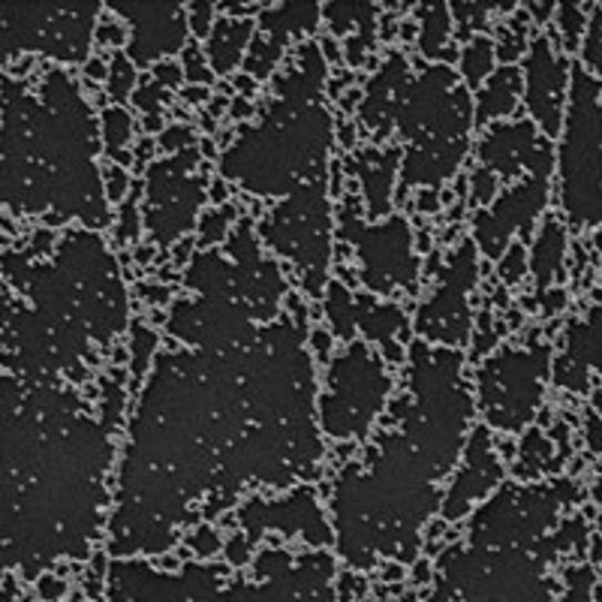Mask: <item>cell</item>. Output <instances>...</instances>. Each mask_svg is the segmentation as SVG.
Masks as SVG:
<instances>
[{
  "instance_id": "6da1fadb",
  "label": "cell",
  "mask_w": 602,
  "mask_h": 602,
  "mask_svg": "<svg viewBox=\"0 0 602 602\" xmlns=\"http://www.w3.org/2000/svg\"><path fill=\"white\" fill-rule=\"evenodd\" d=\"M401 422L382 431L368 467H347L335 486L344 558L365 567L370 554L410 558L416 530L437 507L433 482L449 473L465 443L473 401L455 349L412 347L410 395L391 407Z\"/></svg>"
},
{
  "instance_id": "7a4b0ae2",
  "label": "cell",
  "mask_w": 602,
  "mask_h": 602,
  "mask_svg": "<svg viewBox=\"0 0 602 602\" xmlns=\"http://www.w3.org/2000/svg\"><path fill=\"white\" fill-rule=\"evenodd\" d=\"M326 64L317 45H305L298 64L277 79V103L263 112L223 154L221 172L263 196L293 191L296 184H326L331 118L319 103Z\"/></svg>"
},
{
  "instance_id": "3957f363",
  "label": "cell",
  "mask_w": 602,
  "mask_h": 602,
  "mask_svg": "<svg viewBox=\"0 0 602 602\" xmlns=\"http://www.w3.org/2000/svg\"><path fill=\"white\" fill-rule=\"evenodd\" d=\"M398 124L410 149L404 154V187L449 178L470 149L473 100L452 70L431 67L404 88Z\"/></svg>"
},
{
  "instance_id": "277c9868",
  "label": "cell",
  "mask_w": 602,
  "mask_h": 602,
  "mask_svg": "<svg viewBox=\"0 0 602 602\" xmlns=\"http://www.w3.org/2000/svg\"><path fill=\"white\" fill-rule=\"evenodd\" d=\"M558 202L575 229L602 226V82L572 67L560 130Z\"/></svg>"
},
{
  "instance_id": "5b68a950",
  "label": "cell",
  "mask_w": 602,
  "mask_h": 602,
  "mask_svg": "<svg viewBox=\"0 0 602 602\" xmlns=\"http://www.w3.org/2000/svg\"><path fill=\"white\" fill-rule=\"evenodd\" d=\"M391 377L368 344H349L326 370L319 425L335 440H361L389 398Z\"/></svg>"
},
{
  "instance_id": "8992f818",
  "label": "cell",
  "mask_w": 602,
  "mask_h": 602,
  "mask_svg": "<svg viewBox=\"0 0 602 602\" xmlns=\"http://www.w3.org/2000/svg\"><path fill=\"white\" fill-rule=\"evenodd\" d=\"M549 344L507 347L479 368V404L488 425L500 431H521L533 422L549 380Z\"/></svg>"
},
{
  "instance_id": "52a82bcc",
  "label": "cell",
  "mask_w": 602,
  "mask_h": 602,
  "mask_svg": "<svg viewBox=\"0 0 602 602\" xmlns=\"http://www.w3.org/2000/svg\"><path fill=\"white\" fill-rule=\"evenodd\" d=\"M96 3L79 7H0V58L43 49L61 61H82L91 43Z\"/></svg>"
},
{
  "instance_id": "ba28073f",
  "label": "cell",
  "mask_w": 602,
  "mask_h": 602,
  "mask_svg": "<svg viewBox=\"0 0 602 602\" xmlns=\"http://www.w3.org/2000/svg\"><path fill=\"white\" fill-rule=\"evenodd\" d=\"M344 238L356 244L361 259V284L374 293H391L398 286H412L419 277V256L412 251V233L404 217H391L380 226H361L359 217H340Z\"/></svg>"
},
{
  "instance_id": "9c48e42d",
  "label": "cell",
  "mask_w": 602,
  "mask_h": 602,
  "mask_svg": "<svg viewBox=\"0 0 602 602\" xmlns=\"http://www.w3.org/2000/svg\"><path fill=\"white\" fill-rule=\"evenodd\" d=\"M196 163H200L196 151L187 149L172 160L154 163L149 170L145 221L160 244H170L193 226V214L200 208L202 187H205L200 178H191Z\"/></svg>"
},
{
  "instance_id": "30bf717a",
  "label": "cell",
  "mask_w": 602,
  "mask_h": 602,
  "mask_svg": "<svg viewBox=\"0 0 602 602\" xmlns=\"http://www.w3.org/2000/svg\"><path fill=\"white\" fill-rule=\"evenodd\" d=\"M551 181L542 175H524V178L507 187L488 208L473 214V235L479 251L488 259H500L512 244V235L521 233L524 238L533 229V223L545 205H549Z\"/></svg>"
},
{
  "instance_id": "8fae6325",
  "label": "cell",
  "mask_w": 602,
  "mask_h": 602,
  "mask_svg": "<svg viewBox=\"0 0 602 602\" xmlns=\"http://www.w3.org/2000/svg\"><path fill=\"white\" fill-rule=\"evenodd\" d=\"M476 284V247L473 242H461L449 256L443 280L437 286L431 302L419 307L416 328L419 335L437 344H465L470 335V305L467 293Z\"/></svg>"
},
{
  "instance_id": "7c38bea8",
  "label": "cell",
  "mask_w": 602,
  "mask_h": 602,
  "mask_svg": "<svg viewBox=\"0 0 602 602\" xmlns=\"http://www.w3.org/2000/svg\"><path fill=\"white\" fill-rule=\"evenodd\" d=\"M479 166L497 181H516L521 175L551 178L554 145L537 130L533 121H497L479 139Z\"/></svg>"
},
{
  "instance_id": "4fadbf2b",
  "label": "cell",
  "mask_w": 602,
  "mask_h": 602,
  "mask_svg": "<svg viewBox=\"0 0 602 602\" xmlns=\"http://www.w3.org/2000/svg\"><path fill=\"white\" fill-rule=\"evenodd\" d=\"M570 58L554 49L549 37H537L524 58V103L545 139H558L570 96Z\"/></svg>"
},
{
  "instance_id": "5bb4252c",
  "label": "cell",
  "mask_w": 602,
  "mask_h": 602,
  "mask_svg": "<svg viewBox=\"0 0 602 602\" xmlns=\"http://www.w3.org/2000/svg\"><path fill=\"white\" fill-rule=\"evenodd\" d=\"M112 10L133 24V43H130L133 64H154L160 58L184 49L187 19L178 3H112Z\"/></svg>"
},
{
  "instance_id": "9a60e30c",
  "label": "cell",
  "mask_w": 602,
  "mask_h": 602,
  "mask_svg": "<svg viewBox=\"0 0 602 602\" xmlns=\"http://www.w3.org/2000/svg\"><path fill=\"white\" fill-rule=\"evenodd\" d=\"M497 482H500V461L491 449V433L486 428H476L467 446V465L458 470L452 488L446 491V518L455 521L465 516L473 507V500H482Z\"/></svg>"
},
{
  "instance_id": "2e32d148",
  "label": "cell",
  "mask_w": 602,
  "mask_h": 602,
  "mask_svg": "<svg viewBox=\"0 0 602 602\" xmlns=\"http://www.w3.org/2000/svg\"><path fill=\"white\" fill-rule=\"evenodd\" d=\"M602 370V305L567 328L563 356L554 365V380L563 389H588V370Z\"/></svg>"
},
{
  "instance_id": "e0dca14e",
  "label": "cell",
  "mask_w": 602,
  "mask_h": 602,
  "mask_svg": "<svg viewBox=\"0 0 602 602\" xmlns=\"http://www.w3.org/2000/svg\"><path fill=\"white\" fill-rule=\"evenodd\" d=\"M404 67L407 64H404L401 54H391L380 75H374L365 103H361V121L370 130H380V136H386L389 121L398 115V106H401L404 88H407L404 85Z\"/></svg>"
},
{
  "instance_id": "ac0fdd59",
  "label": "cell",
  "mask_w": 602,
  "mask_h": 602,
  "mask_svg": "<svg viewBox=\"0 0 602 602\" xmlns=\"http://www.w3.org/2000/svg\"><path fill=\"white\" fill-rule=\"evenodd\" d=\"M398 160H401V149H368L361 151L359 160H356V175H359L361 187H365V202H368L370 217H382V214L389 212L391 181H395Z\"/></svg>"
},
{
  "instance_id": "d6986e66",
  "label": "cell",
  "mask_w": 602,
  "mask_h": 602,
  "mask_svg": "<svg viewBox=\"0 0 602 602\" xmlns=\"http://www.w3.org/2000/svg\"><path fill=\"white\" fill-rule=\"evenodd\" d=\"M521 91H524V79L518 67H500L488 75L486 85L476 94V121H497V118L512 115L521 103Z\"/></svg>"
},
{
  "instance_id": "ffe728a7",
  "label": "cell",
  "mask_w": 602,
  "mask_h": 602,
  "mask_svg": "<svg viewBox=\"0 0 602 602\" xmlns=\"http://www.w3.org/2000/svg\"><path fill=\"white\" fill-rule=\"evenodd\" d=\"M563 263H567V226L558 217H545L530 254V272L537 277L539 293L551 289L554 280L563 277Z\"/></svg>"
},
{
  "instance_id": "44dd1931",
  "label": "cell",
  "mask_w": 602,
  "mask_h": 602,
  "mask_svg": "<svg viewBox=\"0 0 602 602\" xmlns=\"http://www.w3.org/2000/svg\"><path fill=\"white\" fill-rule=\"evenodd\" d=\"M353 326H361L368 331V338L380 340L391 361L404 359L401 347H395V340H391L395 331L404 328V314L398 305H377L370 298H359L353 307Z\"/></svg>"
},
{
  "instance_id": "7402d4cb",
  "label": "cell",
  "mask_w": 602,
  "mask_h": 602,
  "mask_svg": "<svg viewBox=\"0 0 602 602\" xmlns=\"http://www.w3.org/2000/svg\"><path fill=\"white\" fill-rule=\"evenodd\" d=\"M254 33V22L251 19H217L208 33V54H212L214 73H233V67L242 61L247 37Z\"/></svg>"
},
{
  "instance_id": "603a6c76",
  "label": "cell",
  "mask_w": 602,
  "mask_h": 602,
  "mask_svg": "<svg viewBox=\"0 0 602 602\" xmlns=\"http://www.w3.org/2000/svg\"><path fill=\"white\" fill-rule=\"evenodd\" d=\"M319 12L314 3H284L277 10H268L259 16V24L265 28V37H272V43L284 49L286 37L289 33H305L314 31Z\"/></svg>"
},
{
  "instance_id": "cb8c5ba5",
  "label": "cell",
  "mask_w": 602,
  "mask_h": 602,
  "mask_svg": "<svg viewBox=\"0 0 602 602\" xmlns=\"http://www.w3.org/2000/svg\"><path fill=\"white\" fill-rule=\"evenodd\" d=\"M461 73H465L467 91H479L486 79L494 73V43L488 37H473L461 52Z\"/></svg>"
},
{
  "instance_id": "d4e9b609",
  "label": "cell",
  "mask_w": 602,
  "mask_h": 602,
  "mask_svg": "<svg viewBox=\"0 0 602 602\" xmlns=\"http://www.w3.org/2000/svg\"><path fill=\"white\" fill-rule=\"evenodd\" d=\"M449 7H428L422 10V52L428 58H446L449 45Z\"/></svg>"
},
{
  "instance_id": "484cf974",
  "label": "cell",
  "mask_w": 602,
  "mask_h": 602,
  "mask_svg": "<svg viewBox=\"0 0 602 602\" xmlns=\"http://www.w3.org/2000/svg\"><path fill=\"white\" fill-rule=\"evenodd\" d=\"M353 307H356V298L349 296V289L344 284L328 286L326 296V314L331 319V328L335 335L344 340H353Z\"/></svg>"
},
{
  "instance_id": "4316f807",
  "label": "cell",
  "mask_w": 602,
  "mask_h": 602,
  "mask_svg": "<svg viewBox=\"0 0 602 602\" xmlns=\"http://www.w3.org/2000/svg\"><path fill=\"white\" fill-rule=\"evenodd\" d=\"M103 136H106V145L115 154V160H127V154L121 149L133 139V118L121 106L106 109V115H103Z\"/></svg>"
},
{
  "instance_id": "83f0119b",
  "label": "cell",
  "mask_w": 602,
  "mask_h": 602,
  "mask_svg": "<svg viewBox=\"0 0 602 602\" xmlns=\"http://www.w3.org/2000/svg\"><path fill=\"white\" fill-rule=\"evenodd\" d=\"M581 61H584L581 70L602 82V7H596V12L591 16V22H588L584 43H581Z\"/></svg>"
},
{
  "instance_id": "f1b7e54d",
  "label": "cell",
  "mask_w": 602,
  "mask_h": 602,
  "mask_svg": "<svg viewBox=\"0 0 602 602\" xmlns=\"http://www.w3.org/2000/svg\"><path fill=\"white\" fill-rule=\"evenodd\" d=\"M521 461H524V470H518V476H537L542 470H551V443L539 431H530L528 440H524V449H521ZM518 461V465H521Z\"/></svg>"
},
{
  "instance_id": "f546056e",
  "label": "cell",
  "mask_w": 602,
  "mask_h": 602,
  "mask_svg": "<svg viewBox=\"0 0 602 602\" xmlns=\"http://www.w3.org/2000/svg\"><path fill=\"white\" fill-rule=\"evenodd\" d=\"M558 24H560V43H563V54L575 52V49H579L581 33H584V12H581V7H575V3L560 7Z\"/></svg>"
},
{
  "instance_id": "4dcf8cb0",
  "label": "cell",
  "mask_w": 602,
  "mask_h": 602,
  "mask_svg": "<svg viewBox=\"0 0 602 602\" xmlns=\"http://www.w3.org/2000/svg\"><path fill=\"white\" fill-rule=\"evenodd\" d=\"M133 85H136V67L124 54H115L112 67H109V94L115 100H124L133 91Z\"/></svg>"
},
{
  "instance_id": "1f68e13d",
  "label": "cell",
  "mask_w": 602,
  "mask_h": 602,
  "mask_svg": "<svg viewBox=\"0 0 602 602\" xmlns=\"http://www.w3.org/2000/svg\"><path fill=\"white\" fill-rule=\"evenodd\" d=\"M524 275H528V254H524V244L512 242L507 247V254L500 256V277H503V284H518Z\"/></svg>"
},
{
  "instance_id": "d6a6232c",
  "label": "cell",
  "mask_w": 602,
  "mask_h": 602,
  "mask_svg": "<svg viewBox=\"0 0 602 602\" xmlns=\"http://www.w3.org/2000/svg\"><path fill=\"white\" fill-rule=\"evenodd\" d=\"M235 217V208H212V212L205 214V221H202V242L214 244L221 242L223 235L229 233V223Z\"/></svg>"
},
{
  "instance_id": "836d02e7",
  "label": "cell",
  "mask_w": 602,
  "mask_h": 602,
  "mask_svg": "<svg viewBox=\"0 0 602 602\" xmlns=\"http://www.w3.org/2000/svg\"><path fill=\"white\" fill-rule=\"evenodd\" d=\"M181 73L187 75L191 82H212V73L208 67H202V54L200 49H184V64H181Z\"/></svg>"
},
{
  "instance_id": "e575fe53",
  "label": "cell",
  "mask_w": 602,
  "mask_h": 602,
  "mask_svg": "<svg viewBox=\"0 0 602 602\" xmlns=\"http://www.w3.org/2000/svg\"><path fill=\"white\" fill-rule=\"evenodd\" d=\"M191 28L196 31V37L208 40V24H212V3H193L191 7Z\"/></svg>"
},
{
  "instance_id": "d590c367",
  "label": "cell",
  "mask_w": 602,
  "mask_h": 602,
  "mask_svg": "<svg viewBox=\"0 0 602 602\" xmlns=\"http://www.w3.org/2000/svg\"><path fill=\"white\" fill-rule=\"evenodd\" d=\"M136 103L142 112H157L160 109V85L157 82H149V85L136 88Z\"/></svg>"
},
{
  "instance_id": "8d00e7d4",
  "label": "cell",
  "mask_w": 602,
  "mask_h": 602,
  "mask_svg": "<svg viewBox=\"0 0 602 602\" xmlns=\"http://www.w3.org/2000/svg\"><path fill=\"white\" fill-rule=\"evenodd\" d=\"M139 235V221H136V208H133V202L124 205V212H121V226H118V238L121 242H130V238H136Z\"/></svg>"
},
{
  "instance_id": "74e56055",
  "label": "cell",
  "mask_w": 602,
  "mask_h": 602,
  "mask_svg": "<svg viewBox=\"0 0 602 602\" xmlns=\"http://www.w3.org/2000/svg\"><path fill=\"white\" fill-rule=\"evenodd\" d=\"M193 142V133L187 127H172L166 136L160 139V145L166 151H175V154H181L184 151V145H191Z\"/></svg>"
},
{
  "instance_id": "f35d334b",
  "label": "cell",
  "mask_w": 602,
  "mask_h": 602,
  "mask_svg": "<svg viewBox=\"0 0 602 602\" xmlns=\"http://www.w3.org/2000/svg\"><path fill=\"white\" fill-rule=\"evenodd\" d=\"M106 191L112 200H121L124 193H127V172L121 170V166H112V170L106 172Z\"/></svg>"
},
{
  "instance_id": "ab89813d",
  "label": "cell",
  "mask_w": 602,
  "mask_h": 602,
  "mask_svg": "<svg viewBox=\"0 0 602 602\" xmlns=\"http://www.w3.org/2000/svg\"><path fill=\"white\" fill-rule=\"evenodd\" d=\"M181 67L178 64H166V61H160L157 67V85H170L175 88L181 82Z\"/></svg>"
},
{
  "instance_id": "60d3db41",
  "label": "cell",
  "mask_w": 602,
  "mask_h": 602,
  "mask_svg": "<svg viewBox=\"0 0 602 602\" xmlns=\"http://www.w3.org/2000/svg\"><path fill=\"white\" fill-rule=\"evenodd\" d=\"M588 437H591V449L593 452H602V422L596 416L588 419Z\"/></svg>"
},
{
  "instance_id": "b9f144b4",
  "label": "cell",
  "mask_w": 602,
  "mask_h": 602,
  "mask_svg": "<svg viewBox=\"0 0 602 602\" xmlns=\"http://www.w3.org/2000/svg\"><path fill=\"white\" fill-rule=\"evenodd\" d=\"M100 43H112V40H121V37H124V33H121V28H118V24H103V28H100Z\"/></svg>"
},
{
  "instance_id": "7bdbcfd3",
  "label": "cell",
  "mask_w": 602,
  "mask_h": 602,
  "mask_svg": "<svg viewBox=\"0 0 602 602\" xmlns=\"http://www.w3.org/2000/svg\"><path fill=\"white\" fill-rule=\"evenodd\" d=\"M593 244H596V251H600V259H602V229L593 235Z\"/></svg>"
},
{
  "instance_id": "ee69618b",
  "label": "cell",
  "mask_w": 602,
  "mask_h": 602,
  "mask_svg": "<svg viewBox=\"0 0 602 602\" xmlns=\"http://www.w3.org/2000/svg\"><path fill=\"white\" fill-rule=\"evenodd\" d=\"M593 551H596V558H602V537L593 542Z\"/></svg>"
},
{
  "instance_id": "f6af8a7d",
  "label": "cell",
  "mask_w": 602,
  "mask_h": 602,
  "mask_svg": "<svg viewBox=\"0 0 602 602\" xmlns=\"http://www.w3.org/2000/svg\"><path fill=\"white\" fill-rule=\"evenodd\" d=\"M596 407H600V412H602V391H596Z\"/></svg>"
}]
</instances>
